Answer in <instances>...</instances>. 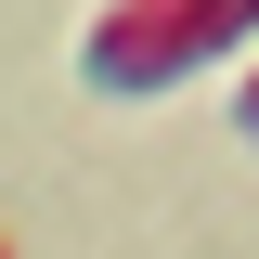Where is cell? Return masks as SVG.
I'll list each match as a JSON object with an SVG mask.
<instances>
[{
	"instance_id": "7a4b0ae2",
	"label": "cell",
	"mask_w": 259,
	"mask_h": 259,
	"mask_svg": "<svg viewBox=\"0 0 259 259\" xmlns=\"http://www.w3.org/2000/svg\"><path fill=\"white\" fill-rule=\"evenodd\" d=\"M233 130H246V143H259V65H246V78H233Z\"/></svg>"
},
{
	"instance_id": "6da1fadb",
	"label": "cell",
	"mask_w": 259,
	"mask_h": 259,
	"mask_svg": "<svg viewBox=\"0 0 259 259\" xmlns=\"http://www.w3.org/2000/svg\"><path fill=\"white\" fill-rule=\"evenodd\" d=\"M259 26V0H117L91 39H78V78L91 91H168L194 65H221Z\"/></svg>"
},
{
	"instance_id": "3957f363",
	"label": "cell",
	"mask_w": 259,
	"mask_h": 259,
	"mask_svg": "<svg viewBox=\"0 0 259 259\" xmlns=\"http://www.w3.org/2000/svg\"><path fill=\"white\" fill-rule=\"evenodd\" d=\"M0 259H13V233H0Z\"/></svg>"
}]
</instances>
